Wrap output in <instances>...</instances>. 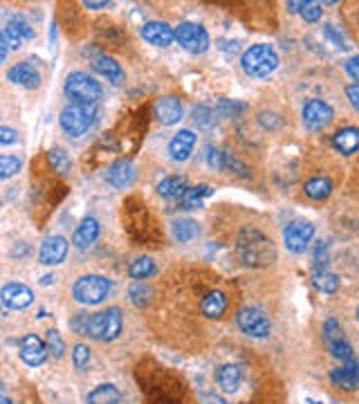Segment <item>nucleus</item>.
I'll use <instances>...</instances> for the list:
<instances>
[{"mask_svg":"<svg viewBox=\"0 0 359 404\" xmlns=\"http://www.w3.org/2000/svg\"><path fill=\"white\" fill-rule=\"evenodd\" d=\"M97 238H99V223L95 218H85L83 223L77 227V231H74L72 245L77 250H88Z\"/></svg>","mask_w":359,"mask_h":404,"instance_id":"4be33fe9","label":"nucleus"},{"mask_svg":"<svg viewBox=\"0 0 359 404\" xmlns=\"http://www.w3.org/2000/svg\"><path fill=\"white\" fill-rule=\"evenodd\" d=\"M88 319H90V314L79 312L77 317H74V319H70V328L74 330V333L85 335V333H88Z\"/></svg>","mask_w":359,"mask_h":404,"instance_id":"79ce46f5","label":"nucleus"},{"mask_svg":"<svg viewBox=\"0 0 359 404\" xmlns=\"http://www.w3.org/2000/svg\"><path fill=\"white\" fill-rule=\"evenodd\" d=\"M7 79H9L11 83L23 85V88H28V90L39 88V83H41L39 70H36L32 63H16L14 68H9Z\"/></svg>","mask_w":359,"mask_h":404,"instance_id":"aec40b11","label":"nucleus"},{"mask_svg":"<svg viewBox=\"0 0 359 404\" xmlns=\"http://www.w3.org/2000/svg\"><path fill=\"white\" fill-rule=\"evenodd\" d=\"M5 39H7V45H9V50H18V47L23 45V34L18 32V27L14 25V23H9L7 25V32H5Z\"/></svg>","mask_w":359,"mask_h":404,"instance_id":"ea45409f","label":"nucleus"},{"mask_svg":"<svg viewBox=\"0 0 359 404\" xmlns=\"http://www.w3.org/2000/svg\"><path fill=\"white\" fill-rule=\"evenodd\" d=\"M202 404H229L225 398H220V396H202Z\"/></svg>","mask_w":359,"mask_h":404,"instance_id":"603ef678","label":"nucleus"},{"mask_svg":"<svg viewBox=\"0 0 359 404\" xmlns=\"http://www.w3.org/2000/svg\"><path fill=\"white\" fill-rule=\"evenodd\" d=\"M200 310H202L205 317H209V319H218V317H222L227 310V297L218 290L209 292V295L200 303Z\"/></svg>","mask_w":359,"mask_h":404,"instance_id":"a878e982","label":"nucleus"},{"mask_svg":"<svg viewBox=\"0 0 359 404\" xmlns=\"http://www.w3.org/2000/svg\"><path fill=\"white\" fill-rule=\"evenodd\" d=\"M187 189L189 187H187V178L184 176H169L157 185V193L162 195V198H169V200L182 198Z\"/></svg>","mask_w":359,"mask_h":404,"instance_id":"bb28decb","label":"nucleus"},{"mask_svg":"<svg viewBox=\"0 0 359 404\" xmlns=\"http://www.w3.org/2000/svg\"><path fill=\"white\" fill-rule=\"evenodd\" d=\"M7 54H9V45H7V39H5V34L0 32V63L7 59Z\"/></svg>","mask_w":359,"mask_h":404,"instance_id":"3c124183","label":"nucleus"},{"mask_svg":"<svg viewBox=\"0 0 359 404\" xmlns=\"http://www.w3.org/2000/svg\"><path fill=\"white\" fill-rule=\"evenodd\" d=\"M195 146V135L191 130H180L176 137L169 142V153L176 162H187Z\"/></svg>","mask_w":359,"mask_h":404,"instance_id":"6ab92c4d","label":"nucleus"},{"mask_svg":"<svg viewBox=\"0 0 359 404\" xmlns=\"http://www.w3.org/2000/svg\"><path fill=\"white\" fill-rule=\"evenodd\" d=\"M321 3H305L301 9V16L305 18V23H317L321 18Z\"/></svg>","mask_w":359,"mask_h":404,"instance_id":"a19ab883","label":"nucleus"},{"mask_svg":"<svg viewBox=\"0 0 359 404\" xmlns=\"http://www.w3.org/2000/svg\"><path fill=\"white\" fill-rule=\"evenodd\" d=\"M0 299L11 310H25L34 301V292L23 283H7L0 290Z\"/></svg>","mask_w":359,"mask_h":404,"instance_id":"f8f14e48","label":"nucleus"},{"mask_svg":"<svg viewBox=\"0 0 359 404\" xmlns=\"http://www.w3.org/2000/svg\"><path fill=\"white\" fill-rule=\"evenodd\" d=\"M191 115L197 128H212L216 124V113L209 106H195Z\"/></svg>","mask_w":359,"mask_h":404,"instance_id":"473e14b6","label":"nucleus"},{"mask_svg":"<svg viewBox=\"0 0 359 404\" xmlns=\"http://www.w3.org/2000/svg\"><path fill=\"white\" fill-rule=\"evenodd\" d=\"M128 274H130V278H138V281L151 278V276L157 274V265H155L153 259H148V256H142V259H135V261L130 263Z\"/></svg>","mask_w":359,"mask_h":404,"instance_id":"c756f323","label":"nucleus"},{"mask_svg":"<svg viewBox=\"0 0 359 404\" xmlns=\"http://www.w3.org/2000/svg\"><path fill=\"white\" fill-rule=\"evenodd\" d=\"M110 290H113V286H110V281L106 276L85 274L72 286V297L74 301H79L83 305H97L110 295Z\"/></svg>","mask_w":359,"mask_h":404,"instance_id":"39448f33","label":"nucleus"},{"mask_svg":"<svg viewBox=\"0 0 359 404\" xmlns=\"http://www.w3.org/2000/svg\"><path fill=\"white\" fill-rule=\"evenodd\" d=\"M97 117V106H81V104H70L61 113V128H63L70 137H81L85 135Z\"/></svg>","mask_w":359,"mask_h":404,"instance_id":"423d86ee","label":"nucleus"},{"mask_svg":"<svg viewBox=\"0 0 359 404\" xmlns=\"http://www.w3.org/2000/svg\"><path fill=\"white\" fill-rule=\"evenodd\" d=\"M20 171V157L16 155H0V180H7Z\"/></svg>","mask_w":359,"mask_h":404,"instance_id":"c9c22d12","label":"nucleus"},{"mask_svg":"<svg viewBox=\"0 0 359 404\" xmlns=\"http://www.w3.org/2000/svg\"><path fill=\"white\" fill-rule=\"evenodd\" d=\"M121 326H123V317L119 308H108L102 312L90 314L88 319V333L97 341H113L121 335Z\"/></svg>","mask_w":359,"mask_h":404,"instance_id":"20e7f679","label":"nucleus"},{"mask_svg":"<svg viewBox=\"0 0 359 404\" xmlns=\"http://www.w3.org/2000/svg\"><path fill=\"white\" fill-rule=\"evenodd\" d=\"M258 121H261V124L265 128H269V130H276L281 126V119H276L274 113H261V115H258Z\"/></svg>","mask_w":359,"mask_h":404,"instance_id":"49530a36","label":"nucleus"},{"mask_svg":"<svg viewBox=\"0 0 359 404\" xmlns=\"http://www.w3.org/2000/svg\"><path fill=\"white\" fill-rule=\"evenodd\" d=\"M324 36H326L328 41L335 43L337 47H341V50H346V47H348V43H346L343 36L335 30V25H326V27H324Z\"/></svg>","mask_w":359,"mask_h":404,"instance_id":"37998d69","label":"nucleus"},{"mask_svg":"<svg viewBox=\"0 0 359 404\" xmlns=\"http://www.w3.org/2000/svg\"><path fill=\"white\" fill-rule=\"evenodd\" d=\"M330 382L337 388L343 391H355L359 386V362L355 357L341 362L339 369H335L330 373Z\"/></svg>","mask_w":359,"mask_h":404,"instance_id":"ddd939ff","label":"nucleus"},{"mask_svg":"<svg viewBox=\"0 0 359 404\" xmlns=\"http://www.w3.org/2000/svg\"><path fill=\"white\" fill-rule=\"evenodd\" d=\"M72 362L77 366V371H85V366L90 364V348L85 344H77L72 348Z\"/></svg>","mask_w":359,"mask_h":404,"instance_id":"e433bc0d","label":"nucleus"},{"mask_svg":"<svg viewBox=\"0 0 359 404\" xmlns=\"http://www.w3.org/2000/svg\"><path fill=\"white\" fill-rule=\"evenodd\" d=\"M346 70H348V75H351V77L359 83V54L346 61Z\"/></svg>","mask_w":359,"mask_h":404,"instance_id":"09e8293b","label":"nucleus"},{"mask_svg":"<svg viewBox=\"0 0 359 404\" xmlns=\"http://www.w3.org/2000/svg\"><path fill=\"white\" fill-rule=\"evenodd\" d=\"M236 250L245 265L250 267H267L276 261V247L272 238L254 227H245L236 238Z\"/></svg>","mask_w":359,"mask_h":404,"instance_id":"f257e3e1","label":"nucleus"},{"mask_svg":"<svg viewBox=\"0 0 359 404\" xmlns=\"http://www.w3.org/2000/svg\"><path fill=\"white\" fill-rule=\"evenodd\" d=\"M214 191L209 185H197V187H189L184 191V195L180 198V204L182 209H197V207H202L205 198H209Z\"/></svg>","mask_w":359,"mask_h":404,"instance_id":"cd10ccee","label":"nucleus"},{"mask_svg":"<svg viewBox=\"0 0 359 404\" xmlns=\"http://www.w3.org/2000/svg\"><path fill=\"white\" fill-rule=\"evenodd\" d=\"M119 402H121V391L115 384H99L85 398V404H119Z\"/></svg>","mask_w":359,"mask_h":404,"instance_id":"393cba45","label":"nucleus"},{"mask_svg":"<svg viewBox=\"0 0 359 404\" xmlns=\"http://www.w3.org/2000/svg\"><path fill=\"white\" fill-rule=\"evenodd\" d=\"M92 70L99 72L102 77H106L108 81H113V83H121L123 79H126V75H123V70L119 63H115L113 59H108V56H95L92 59Z\"/></svg>","mask_w":359,"mask_h":404,"instance_id":"b1692460","label":"nucleus"},{"mask_svg":"<svg viewBox=\"0 0 359 404\" xmlns=\"http://www.w3.org/2000/svg\"><path fill=\"white\" fill-rule=\"evenodd\" d=\"M49 162H52L54 171L61 176H68L70 173V169H72V162H70V157L63 149H52L49 151Z\"/></svg>","mask_w":359,"mask_h":404,"instance_id":"f704fd0d","label":"nucleus"},{"mask_svg":"<svg viewBox=\"0 0 359 404\" xmlns=\"http://www.w3.org/2000/svg\"><path fill=\"white\" fill-rule=\"evenodd\" d=\"M207 164L216 171H225V153L214 149V146H209L207 149Z\"/></svg>","mask_w":359,"mask_h":404,"instance_id":"58836bf2","label":"nucleus"},{"mask_svg":"<svg viewBox=\"0 0 359 404\" xmlns=\"http://www.w3.org/2000/svg\"><path fill=\"white\" fill-rule=\"evenodd\" d=\"M11 23H14V25L18 27V32L23 34V39H32V36H34V30L30 27V23H25L23 18H14Z\"/></svg>","mask_w":359,"mask_h":404,"instance_id":"8fccbe9b","label":"nucleus"},{"mask_svg":"<svg viewBox=\"0 0 359 404\" xmlns=\"http://www.w3.org/2000/svg\"><path fill=\"white\" fill-rule=\"evenodd\" d=\"M66 94L72 104H81V106H97L99 99L104 97V88L95 81L90 75L85 72H72L66 79Z\"/></svg>","mask_w":359,"mask_h":404,"instance_id":"7ed1b4c3","label":"nucleus"},{"mask_svg":"<svg viewBox=\"0 0 359 404\" xmlns=\"http://www.w3.org/2000/svg\"><path fill=\"white\" fill-rule=\"evenodd\" d=\"M303 5H305V3H288L290 11H301V9H303Z\"/></svg>","mask_w":359,"mask_h":404,"instance_id":"6e6d98bb","label":"nucleus"},{"mask_svg":"<svg viewBox=\"0 0 359 404\" xmlns=\"http://www.w3.org/2000/svg\"><path fill=\"white\" fill-rule=\"evenodd\" d=\"M142 39L157 47H169L173 41H176V32H173L166 23L151 20V23H146V25H142Z\"/></svg>","mask_w":359,"mask_h":404,"instance_id":"f3484780","label":"nucleus"},{"mask_svg":"<svg viewBox=\"0 0 359 404\" xmlns=\"http://www.w3.org/2000/svg\"><path fill=\"white\" fill-rule=\"evenodd\" d=\"M216 379L225 393H233V391H238V386L243 382V369L238 364H225L218 369Z\"/></svg>","mask_w":359,"mask_h":404,"instance_id":"5701e85b","label":"nucleus"},{"mask_svg":"<svg viewBox=\"0 0 359 404\" xmlns=\"http://www.w3.org/2000/svg\"><path fill=\"white\" fill-rule=\"evenodd\" d=\"M332 146L341 153V155H353L359 151V128L348 126V128H341L332 135Z\"/></svg>","mask_w":359,"mask_h":404,"instance_id":"412c9836","label":"nucleus"},{"mask_svg":"<svg viewBox=\"0 0 359 404\" xmlns=\"http://www.w3.org/2000/svg\"><path fill=\"white\" fill-rule=\"evenodd\" d=\"M176 41L189 54H205L209 50V34L197 23H180L176 30Z\"/></svg>","mask_w":359,"mask_h":404,"instance_id":"6e6552de","label":"nucleus"},{"mask_svg":"<svg viewBox=\"0 0 359 404\" xmlns=\"http://www.w3.org/2000/svg\"><path fill=\"white\" fill-rule=\"evenodd\" d=\"M308 404H317V402H312V400H310V402H308Z\"/></svg>","mask_w":359,"mask_h":404,"instance_id":"13d9d810","label":"nucleus"},{"mask_svg":"<svg viewBox=\"0 0 359 404\" xmlns=\"http://www.w3.org/2000/svg\"><path fill=\"white\" fill-rule=\"evenodd\" d=\"M197 234H200V227L191 218H180L173 223V236L180 243H191Z\"/></svg>","mask_w":359,"mask_h":404,"instance_id":"c85d7f7f","label":"nucleus"},{"mask_svg":"<svg viewBox=\"0 0 359 404\" xmlns=\"http://www.w3.org/2000/svg\"><path fill=\"white\" fill-rule=\"evenodd\" d=\"M236 324L247 337H256V339L267 337L272 330L269 317L265 314V310L254 308V305H247V308H243L236 314Z\"/></svg>","mask_w":359,"mask_h":404,"instance_id":"0eeeda50","label":"nucleus"},{"mask_svg":"<svg viewBox=\"0 0 359 404\" xmlns=\"http://www.w3.org/2000/svg\"><path fill=\"white\" fill-rule=\"evenodd\" d=\"M312 283H315V288H317L319 292H324V295H335V292L339 290V278H337V274L326 272V269H319V272H315Z\"/></svg>","mask_w":359,"mask_h":404,"instance_id":"2f4dec72","label":"nucleus"},{"mask_svg":"<svg viewBox=\"0 0 359 404\" xmlns=\"http://www.w3.org/2000/svg\"><path fill=\"white\" fill-rule=\"evenodd\" d=\"M315 236V225L308 220H294L286 229H283V243L292 254H301L310 245Z\"/></svg>","mask_w":359,"mask_h":404,"instance_id":"1a4fd4ad","label":"nucleus"},{"mask_svg":"<svg viewBox=\"0 0 359 404\" xmlns=\"http://www.w3.org/2000/svg\"><path fill=\"white\" fill-rule=\"evenodd\" d=\"M20 360L28 366H41L47 360V346L39 335H25L20 339Z\"/></svg>","mask_w":359,"mask_h":404,"instance_id":"2eb2a0df","label":"nucleus"},{"mask_svg":"<svg viewBox=\"0 0 359 404\" xmlns=\"http://www.w3.org/2000/svg\"><path fill=\"white\" fill-rule=\"evenodd\" d=\"M83 7H88V9H106V7H110V3H90V0H85Z\"/></svg>","mask_w":359,"mask_h":404,"instance_id":"864d4df0","label":"nucleus"},{"mask_svg":"<svg viewBox=\"0 0 359 404\" xmlns=\"http://www.w3.org/2000/svg\"><path fill=\"white\" fill-rule=\"evenodd\" d=\"M357 319H359V310H357Z\"/></svg>","mask_w":359,"mask_h":404,"instance_id":"bf43d9fd","label":"nucleus"},{"mask_svg":"<svg viewBox=\"0 0 359 404\" xmlns=\"http://www.w3.org/2000/svg\"><path fill=\"white\" fill-rule=\"evenodd\" d=\"M241 66L247 77L265 79L279 68V54L272 45H252L241 59Z\"/></svg>","mask_w":359,"mask_h":404,"instance_id":"f03ea898","label":"nucleus"},{"mask_svg":"<svg viewBox=\"0 0 359 404\" xmlns=\"http://www.w3.org/2000/svg\"><path fill=\"white\" fill-rule=\"evenodd\" d=\"M68 256V240L63 236H47L39 250V259L43 265H59Z\"/></svg>","mask_w":359,"mask_h":404,"instance_id":"4468645a","label":"nucleus"},{"mask_svg":"<svg viewBox=\"0 0 359 404\" xmlns=\"http://www.w3.org/2000/svg\"><path fill=\"white\" fill-rule=\"evenodd\" d=\"M106 180L110 187L115 189H128L133 182H135V166L130 160H117L108 166V173Z\"/></svg>","mask_w":359,"mask_h":404,"instance_id":"dca6fc26","label":"nucleus"},{"mask_svg":"<svg viewBox=\"0 0 359 404\" xmlns=\"http://www.w3.org/2000/svg\"><path fill=\"white\" fill-rule=\"evenodd\" d=\"M332 193V185L328 178H312L305 182V195L312 200H326Z\"/></svg>","mask_w":359,"mask_h":404,"instance_id":"7c9ffc66","label":"nucleus"},{"mask_svg":"<svg viewBox=\"0 0 359 404\" xmlns=\"http://www.w3.org/2000/svg\"><path fill=\"white\" fill-rule=\"evenodd\" d=\"M326 263H328V245L326 243H317V247H315V265L319 269H324Z\"/></svg>","mask_w":359,"mask_h":404,"instance_id":"c03bdc74","label":"nucleus"},{"mask_svg":"<svg viewBox=\"0 0 359 404\" xmlns=\"http://www.w3.org/2000/svg\"><path fill=\"white\" fill-rule=\"evenodd\" d=\"M324 341H326L328 350H330L332 355H335L337 360L346 362V360L355 357V355H353V346L348 344V339H346V335H343V330H341L339 322H337V319H332V317L324 324Z\"/></svg>","mask_w":359,"mask_h":404,"instance_id":"9d476101","label":"nucleus"},{"mask_svg":"<svg viewBox=\"0 0 359 404\" xmlns=\"http://www.w3.org/2000/svg\"><path fill=\"white\" fill-rule=\"evenodd\" d=\"M303 124L305 128H310V130H321V128H326L332 117H335V113H332V108L330 104L326 102H321V99H310L305 106H303Z\"/></svg>","mask_w":359,"mask_h":404,"instance_id":"9b49d317","label":"nucleus"},{"mask_svg":"<svg viewBox=\"0 0 359 404\" xmlns=\"http://www.w3.org/2000/svg\"><path fill=\"white\" fill-rule=\"evenodd\" d=\"M0 404H11V400H7V398L0 396Z\"/></svg>","mask_w":359,"mask_h":404,"instance_id":"4d7b16f0","label":"nucleus"},{"mask_svg":"<svg viewBox=\"0 0 359 404\" xmlns=\"http://www.w3.org/2000/svg\"><path fill=\"white\" fill-rule=\"evenodd\" d=\"M346 97H348L351 106H353V108L357 110V113H359V83L348 85V88H346Z\"/></svg>","mask_w":359,"mask_h":404,"instance_id":"de8ad7c7","label":"nucleus"},{"mask_svg":"<svg viewBox=\"0 0 359 404\" xmlns=\"http://www.w3.org/2000/svg\"><path fill=\"white\" fill-rule=\"evenodd\" d=\"M63 350H66V344L63 339H61L59 330H49L47 333V353H52L54 357H63Z\"/></svg>","mask_w":359,"mask_h":404,"instance_id":"4c0bfd02","label":"nucleus"},{"mask_svg":"<svg viewBox=\"0 0 359 404\" xmlns=\"http://www.w3.org/2000/svg\"><path fill=\"white\" fill-rule=\"evenodd\" d=\"M155 117L162 126H173L182 119V102L178 97H164L155 104Z\"/></svg>","mask_w":359,"mask_h":404,"instance_id":"a211bd4d","label":"nucleus"},{"mask_svg":"<svg viewBox=\"0 0 359 404\" xmlns=\"http://www.w3.org/2000/svg\"><path fill=\"white\" fill-rule=\"evenodd\" d=\"M18 140V133L14 128H7V126H0V146H9V144H16Z\"/></svg>","mask_w":359,"mask_h":404,"instance_id":"a18cd8bd","label":"nucleus"},{"mask_svg":"<svg viewBox=\"0 0 359 404\" xmlns=\"http://www.w3.org/2000/svg\"><path fill=\"white\" fill-rule=\"evenodd\" d=\"M128 295H130V301H133V305H138V308H146L148 305V301H151V288L148 286H144L142 281H138L130 290H128Z\"/></svg>","mask_w":359,"mask_h":404,"instance_id":"72a5a7b5","label":"nucleus"},{"mask_svg":"<svg viewBox=\"0 0 359 404\" xmlns=\"http://www.w3.org/2000/svg\"><path fill=\"white\" fill-rule=\"evenodd\" d=\"M28 252H30V250H28V247H25V245H20V250L16 247L14 252H11V256H25V254H28Z\"/></svg>","mask_w":359,"mask_h":404,"instance_id":"5fc2aeb1","label":"nucleus"}]
</instances>
